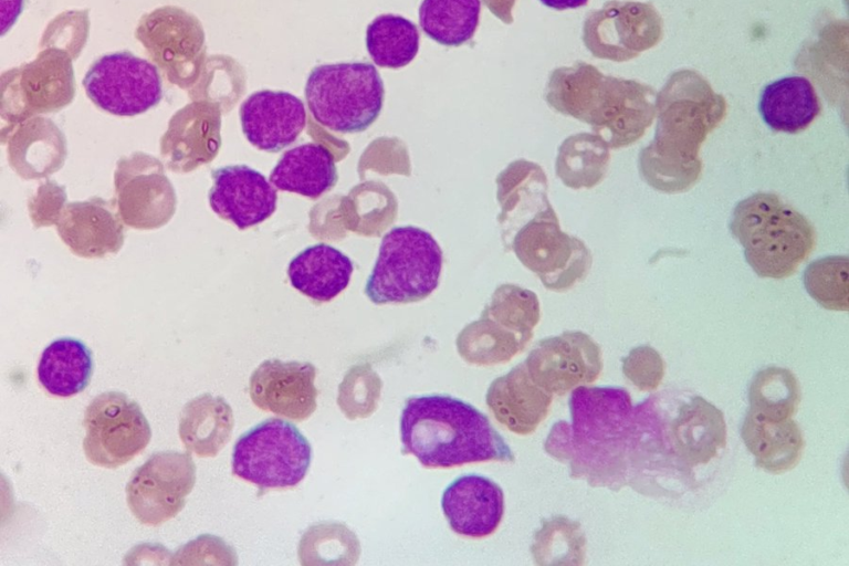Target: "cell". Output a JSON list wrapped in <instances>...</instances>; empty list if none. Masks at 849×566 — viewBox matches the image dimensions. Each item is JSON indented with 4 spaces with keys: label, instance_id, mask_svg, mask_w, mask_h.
<instances>
[{
    "label": "cell",
    "instance_id": "obj_1",
    "mask_svg": "<svg viewBox=\"0 0 849 566\" xmlns=\"http://www.w3.org/2000/svg\"><path fill=\"white\" fill-rule=\"evenodd\" d=\"M658 124L641 149L639 171L653 189L668 193L690 189L702 172L700 148L726 114V103L693 72H678L657 95Z\"/></svg>",
    "mask_w": 849,
    "mask_h": 566
},
{
    "label": "cell",
    "instance_id": "obj_2",
    "mask_svg": "<svg viewBox=\"0 0 849 566\" xmlns=\"http://www.w3.org/2000/svg\"><path fill=\"white\" fill-rule=\"evenodd\" d=\"M726 446L723 412L701 396H650L633 408L629 462L632 470L663 472L682 486L693 471L716 459Z\"/></svg>",
    "mask_w": 849,
    "mask_h": 566
},
{
    "label": "cell",
    "instance_id": "obj_3",
    "mask_svg": "<svg viewBox=\"0 0 849 566\" xmlns=\"http://www.w3.org/2000/svg\"><path fill=\"white\" fill-rule=\"evenodd\" d=\"M400 439L402 452L415 455L426 468L514 460L484 413L446 395L408 398L400 416Z\"/></svg>",
    "mask_w": 849,
    "mask_h": 566
},
{
    "label": "cell",
    "instance_id": "obj_4",
    "mask_svg": "<svg viewBox=\"0 0 849 566\" xmlns=\"http://www.w3.org/2000/svg\"><path fill=\"white\" fill-rule=\"evenodd\" d=\"M572 426L566 428L576 475L591 484H626L633 433L630 395L619 387L579 386L569 398Z\"/></svg>",
    "mask_w": 849,
    "mask_h": 566
},
{
    "label": "cell",
    "instance_id": "obj_5",
    "mask_svg": "<svg viewBox=\"0 0 849 566\" xmlns=\"http://www.w3.org/2000/svg\"><path fill=\"white\" fill-rule=\"evenodd\" d=\"M730 230L761 277L790 276L816 244L808 219L773 192H755L733 209Z\"/></svg>",
    "mask_w": 849,
    "mask_h": 566
},
{
    "label": "cell",
    "instance_id": "obj_6",
    "mask_svg": "<svg viewBox=\"0 0 849 566\" xmlns=\"http://www.w3.org/2000/svg\"><path fill=\"white\" fill-rule=\"evenodd\" d=\"M442 264V250L428 231L394 227L381 239L365 294L375 304L419 302L438 287Z\"/></svg>",
    "mask_w": 849,
    "mask_h": 566
},
{
    "label": "cell",
    "instance_id": "obj_7",
    "mask_svg": "<svg viewBox=\"0 0 849 566\" xmlns=\"http://www.w3.org/2000/svg\"><path fill=\"white\" fill-rule=\"evenodd\" d=\"M384 83L371 63L323 64L312 69L305 98L314 119L343 134L366 130L379 116Z\"/></svg>",
    "mask_w": 849,
    "mask_h": 566
},
{
    "label": "cell",
    "instance_id": "obj_8",
    "mask_svg": "<svg viewBox=\"0 0 849 566\" xmlns=\"http://www.w3.org/2000/svg\"><path fill=\"white\" fill-rule=\"evenodd\" d=\"M312 460L307 439L291 422L270 418L244 432L232 452V474L261 491L296 486Z\"/></svg>",
    "mask_w": 849,
    "mask_h": 566
},
{
    "label": "cell",
    "instance_id": "obj_9",
    "mask_svg": "<svg viewBox=\"0 0 849 566\" xmlns=\"http://www.w3.org/2000/svg\"><path fill=\"white\" fill-rule=\"evenodd\" d=\"M551 291L565 292L580 282L593 263L589 249L563 232L552 206L524 223L505 244Z\"/></svg>",
    "mask_w": 849,
    "mask_h": 566
},
{
    "label": "cell",
    "instance_id": "obj_10",
    "mask_svg": "<svg viewBox=\"0 0 849 566\" xmlns=\"http://www.w3.org/2000/svg\"><path fill=\"white\" fill-rule=\"evenodd\" d=\"M73 56L66 50L45 45L36 57L1 74V113L12 122L56 112L73 101Z\"/></svg>",
    "mask_w": 849,
    "mask_h": 566
},
{
    "label": "cell",
    "instance_id": "obj_11",
    "mask_svg": "<svg viewBox=\"0 0 849 566\" xmlns=\"http://www.w3.org/2000/svg\"><path fill=\"white\" fill-rule=\"evenodd\" d=\"M656 92L633 80L598 75L590 86L578 115L610 149L639 140L656 114Z\"/></svg>",
    "mask_w": 849,
    "mask_h": 566
},
{
    "label": "cell",
    "instance_id": "obj_12",
    "mask_svg": "<svg viewBox=\"0 0 849 566\" xmlns=\"http://www.w3.org/2000/svg\"><path fill=\"white\" fill-rule=\"evenodd\" d=\"M135 38L170 83L190 88L199 80L205 32L190 12L176 6L156 8L140 18Z\"/></svg>",
    "mask_w": 849,
    "mask_h": 566
},
{
    "label": "cell",
    "instance_id": "obj_13",
    "mask_svg": "<svg viewBox=\"0 0 849 566\" xmlns=\"http://www.w3.org/2000/svg\"><path fill=\"white\" fill-rule=\"evenodd\" d=\"M86 459L115 469L139 454L149 443L151 429L139 405L120 391H105L86 407L83 418Z\"/></svg>",
    "mask_w": 849,
    "mask_h": 566
},
{
    "label": "cell",
    "instance_id": "obj_14",
    "mask_svg": "<svg viewBox=\"0 0 849 566\" xmlns=\"http://www.w3.org/2000/svg\"><path fill=\"white\" fill-rule=\"evenodd\" d=\"M82 83L94 105L116 116L143 114L163 97L157 65L129 51L112 52L95 60Z\"/></svg>",
    "mask_w": 849,
    "mask_h": 566
},
{
    "label": "cell",
    "instance_id": "obj_15",
    "mask_svg": "<svg viewBox=\"0 0 849 566\" xmlns=\"http://www.w3.org/2000/svg\"><path fill=\"white\" fill-rule=\"evenodd\" d=\"M195 483L196 465L190 452H155L130 475L126 501L138 522L158 526L184 509Z\"/></svg>",
    "mask_w": 849,
    "mask_h": 566
},
{
    "label": "cell",
    "instance_id": "obj_16",
    "mask_svg": "<svg viewBox=\"0 0 849 566\" xmlns=\"http://www.w3.org/2000/svg\"><path fill=\"white\" fill-rule=\"evenodd\" d=\"M661 35V18L650 3L610 0L586 15L581 39L594 56L623 62L656 45Z\"/></svg>",
    "mask_w": 849,
    "mask_h": 566
},
{
    "label": "cell",
    "instance_id": "obj_17",
    "mask_svg": "<svg viewBox=\"0 0 849 566\" xmlns=\"http://www.w3.org/2000/svg\"><path fill=\"white\" fill-rule=\"evenodd\" d=\"M524 363L534 382L559 395L595 381L602 368L599 346L583 332L542 339Z\"/></svg>",
    "mask_w": 849,
    "mask_h": 566
},
{
    "label": "cell",
    "instance_id": "obj_18",
    "mask_svg": "<svg viewBox=\"0 0 849 566\" xmlns=\"http://www.w3.org/2000/svg\"><path fill=\"white\" fill-rule=\"evenodd\" d=\"M316 368L311 363L269 359L252 373L249 394L252 402L264 411L302 421L316 409Z\"/></svg>",
    "mask_w": 849,
    "mask_h": 566
},
{
    "label": "cell",
    "instance_id": "obj_19",
    "mask_svg": "<svg viewBox=\"0 0 849 566\" xmlns=\"http://www.w3.org/2000/svg\"><path fill=\"white\" fill-rule=\"evenodd\" d=\"M211 177L209 205L237 228L258 226L274 213L277 192L260 171L247 165H229L214 169Z\"/></svg>",
    "mask_w": 849,
    "mask_h": 566
},
{
    "label": "cell",
    "instance_id": "obj_20",
    "mask_svg": "<svg viewBox=\"0 0 849 566\" xmlns=\"http://www.w3.org/2000/svg\"><path fill=\"white\" fill-rule=\"evenodd\" d=\"M239 115L249 143L268 153L290 146L306 126L304 103L283 91L252 93L241 104Z\"/></svg>",
    "mask_w": 849,
    "mask_h": 566
},
{
    "label": "cell",
    "instance_id": "obj_21",
    "mask_svg": "<svg viewBox=\"0 0 849 566\" xmlns=\"http://www.w3.org/2000/svg\"><path fill=\"white\" fill-rule=\"evenodd\" d=\"M441 509L453 532L481 538L499 527L504 514V493L489 478L467 474L446 488Z\"/></svg>",
    "mask_w": 849,
    "mask_h": 566
},
{
    "label": "cell",
    "instance_id": "obj_22",
    "mask_svg": "<svg viewBox=\"0 0 849 566\" xmlns=\"http://www.w3.org/2000/svg\"><path fill=\"white\" fill-rule=\"evenodd\" d=\"M495 182L501 208L497 222L505 245L524 223L552 205L547 196V177L536 163L514 160L499 174Z\"/></svg>",
    "mask_w": 849,
    "mask_h": 566
},
{
    "label": "cell",
    "instance_id": "obj_23",
    "mask_svg": "<svg viewBox=\"0 0 849 566\" xmlns=\"http://www.w3.org/2000/svg\"><path fill=\"white\" fill-rule=\"evenodd\" d=\"M552 399L551 392L534 382L525 363L495 379L486 394V403L497 421L517 434L536 429Z\"/></svg>",
    "mask_w": 849,
    "mask_h": 566
},
{
    "label": "cell",
    "instance_id": "obj_24",
    "mask_svg": "<svg viewBox=\"0 0 849 566\" xmlns=\"http://www.w3.org/2000/svg\"><path fill=\"white\" fill-rule=\"evenodd\" d=\"M57 230L74 253L82 256H102L118 250L123 242L122 224L101 198L69 203Z\"/></svg>",
    "mask_w": 849,
    "mask_h": 566
},
{
    "label": "cell",
    "instance_id": "obj_25",
    "mask_svg": "<svg viewBox=\"0 0 849 566\" xmlns=\"http://www.w3.org/2000/svg\"><path fill=\"white\" fill-rule=\"evenodd\" d=\"M764 123L774 132L797 134L820 114L821 105L811 82L801 75H788L764 86L758 101Z\"/></svg>",
    "mask_w": 849,
    "mask_h": 566
},
{
    "label": "cell",
    "instance_id": "obj_26",
    "mask_svg": "<svg viewBox=\"0 0 849 566\" xmlns=\"http://www.w3.org/2000/svg\"><path fill=\"white\" fill-rule=\"evenodd\" d=\"M354 271L350 259L327 243L310 245L289 263L291 285L304 295L328 302L349 284Z\"/></svg>",
    "mask_w": 849,
    "mask_h": 566
},
{
    "label": "cell",
    "instance_id": "obj_27",
    "mask_svg": "<svg viewBox=\"0 0 849 566\" xmlns=\"http://www.w3.org/2000/svg\"><path fill=\"white\" fill-rule=\"evenodd\" d=\"M332 153L323 145L306 143L286 150L270 174V182L282 191L316 199L337 182Z\"/></svg>",
    "mask_w": 849,
    "mask_h": 566
},
{
    "label": "cell",
    "instance_id": "obj_28",
    "mask_svg": "<svg viewBox=\"0 0 849 566\" xmlns=\"http://www.w3.org/2000/svg\"><path fill=\"white\" fill-rule=\"evenodd\" d=\"M741 437L757 468L772 474L793 470L800 461L805 440L796 421L761 419L747 412Z\"/></svg>",
    "mask_w": 849,
    "mask_h": 566
},
{
    "label": "cell",
    "instance_id": "obj_29",
    "mask_svg": "<svg viewBox=\"0 0 849 566\" xmlns=\"http://www.w3.org/2000/svg\"><path fill=\"white\" fill-rule=\"evenodd\" d=\"M234 427L233 412L222 397L202 394L189 400L179 416V438L200 458L214 457L228 443Z\"/></svg>",
    "mask_w": 849,
    "mask_h": 566
},
{
    "label": "cell",
    "instance_id": "obj_30",
    "mask_svg": "<svg viewBox=\"0 0 849 566\" xmlns=\"http://www.w3.org/2000/svg\"><path fill=\"white\" fill-rule=\"evenodd\" d=\"M93 369L91 349L80 339L61 337L43 349L36 374L46 392L69 398L87 387Z\"/></svg>",
    "mask_w": 849,
    "mask_h": 566
},
{
    "label": "cell",
    "instance_id": "obj_31",
    "mask_svg": "<svg viewBox=\"0 0 849 566\" xmlns=\"http://www.w3.org/2000/svg\"><path fill=\"white\" fill-rule=\"evenodd\" d=\"M607 143L594 133L568 136L558 147L555 172L570 189H590L605 177L610 153Z\"/></svg>",
    "mask_w": 849,
    "mask_h": 566
},
{
    "label": "cell",
    "instance_id": "obj_32",
    "mask_svg": "<svg viewBox=\"0 0 849 566\" xmlns=\"http://www.w3.org/2000/svg\"><path fill=\"white\" fill-rule=\"evenodd\" d=\"M480 12L481 0H422L419 24L437 43L460 46L473 38Z\"/></svg>",
    "mask_w": 849,
    "mask_h": 566
},
{
    "label": "cell",
    "instance_id": "obj_33",
    "mask_svg": "<svg viewBox=\"0 0 849 566\" xmlns=\"http://www.w3.org/2000/svg\"><path fill=\"white\" fill-rule=\"evenodd\" d=\"M419 43L418 28L401 15H378L366 30L367 51L380 67L399 69L408 65L416 57Z\"/></svg>",
    "mask_w": 849,
    "mask_h": 566
},
{
    "label": "cell",
    "instance_id": "obj_34",
    "mask_svg": "<svg viewBox=\"0 0 849 566\" xmlns=\"http://www.w3.org/2000/svg\"><path fill=\"white\" fill-rule=\"evenodd\" d=\"M801 399L797 377L786 368L767 367L756 373L748 387V412L761 419L780 421L797 410Z\"/></svg>",
    "mask_w": 849,
    "mask_h": 566
},
{
    "label": "cell",
    "instance_id": "obj_35",
    "mask_svg": "<svg viewBox=\"0 0 849 566\" xmlns=\"http://www.w3.org/2000/svg\"><path fill=\"white\" fill-rule=\"evenodd\" d=\"M530 338L522 336L489 316L467 325L457 338L460 355L474 364H496L522 350Z\"/></svg>",
    "mask_w": 849,
    "mask_h": 566
},
{
    "label": "cell",
    "instance_id": "obj_36",
    "mask_svg": "<svg viewBox=\"0 0 849 566\" xmlns=\"http://www.w3.org/2000/svg\"><path fill=\"white\" fill-rule=\"evenodd\" d=\"M359 556V542L355 534L340 523H321L311 526L298 545L303 565H352Z\"/></svg>",
    "mask_w": 849,
    "mask_h": 566
},
{
    "label": "cell",
    "instance_id": "obj_37",
    "mask_svg": "<svg viewBox=\"0 0 849 566\" xmlns=\"http://www.w3.org/2000/svg\"><path fill=\"white\" fill-rule=\"evenodd\" d=\"M482 314L531 339L541 316L539 301L533 291L506 283L495 289Z\"/></svg>",
    "mask_w": 849,
    "mask_h": 566
},
{
    "label": "cell",
    "instance_id": "obj_38",
    "mask_svg": "<svg viewBox=\"0 0 849 566\" xmlns=\"http://www.w3.org/2000/svg\"><path fill=\"white\" fill-rule=\"evenodd\" d=\"M848 270L847 256H827L816 260L804 272V285L810 296L822 307L847 311Z\"/></svg>",
    "mask_w": 849,
    "mask_h": 566
},
{
    "label": "cell",
    "instance_id": "obj_39",
    "mask_svg": "<svg viewBox=\"0 0 849 566\" xmlns=\"http://www.w3.org/2000/svg\"><path fill=\"white\" fill-rule=\"evenodd\" d=\"M382 381L369 364L355 365L338 386L337 405L350 420L369 417L377 408Z\"/></svg>",
    "mask_w": 849,
    "mask_h": 566
},
{
    "label": "cell",
    "instance_id": "obj_40",
    "mask_svg": "<svg viewBox=\"0 0 849 566\" xmlns=\"http://www.w3.org/2000/svg\"><path fill=\"white\" fill-rule=\"evenodd\" d=\"M622 361L625 376L640 390L651 391L660 386L665 364L654 348L648 345L636 347Z\"/></svg>",
    "mask_w": 849,
    "mask_h": 566
},
{
    "label": "cell",
    "instance_id": "obj_41",
    "mask_svg": "<svg viewBox=\"0 0 849 566\" xmlns=\"http://www.w3.org/2000/svg\"><path fill=\"white\" fill-rule=\"evenodd\" d=\"M23 0H1V34L12 27L22 11Z\"/></svg>",
    "mask_w": 849,
    "mask_h": 566
},
{
    "label": "cell",
    "instance_id": "obj_42",
    "mask_svg": "<svg viewBox=\"0 0 849 566\" xmlns=\"http://www.w3.org/2000/svg\"><path fill=\"white\" fill-rule=\"evenodd\" d=\"M490 12L505 24L513 22V9L516 0H482Z\"/></svg>",
    "mask_w": 849,
    "mask_h": 566
},
{
    "label": "cell",
    "instance_id": "obj_43",
    "mask_svg": "<svg viewBox=\"0 0 849 566\" xmlns=\"http://www.w3.org/2000/svg\"><path fill=\"white\" fill-rule=\"evenodd\" d=\"M544 6L563 11L568 9H577L588 3V0H539Z\"/></svg>",
    "mask_w": 849,
    "mask_h": 566
}]
</instances>
